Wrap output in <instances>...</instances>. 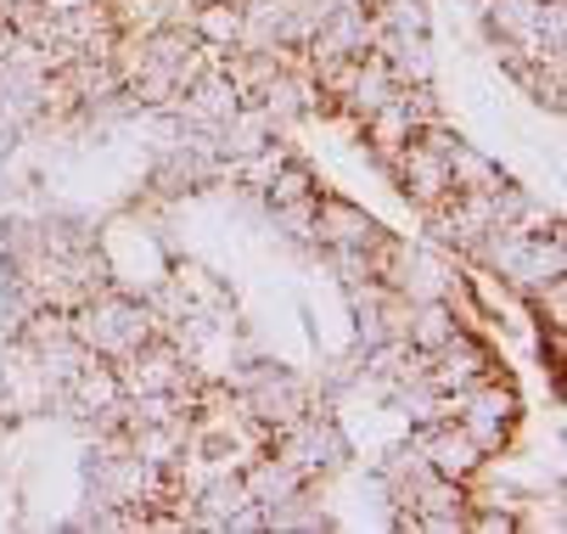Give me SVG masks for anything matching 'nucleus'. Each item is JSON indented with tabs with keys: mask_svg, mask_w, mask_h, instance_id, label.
Listing matches in <instances>:
<instances>
[{
	"mask_svg": "<svg viewBox=\"0 0 567 534\" xmlns=\"http://www.w3.org/2000/svg\"><path fill=\"white\" fill-rule=\"evenodd\" d=\"M241 484H248V495H254V506H265V512H276L281 501H292L298 490H309V479L292 468V462H281L276 450H259L248 468H241Z\"/></svg>",
	"mask_w": 567,
	"mask_h": 534,
	"instance_id": "obj_8",
	"label": "nucleus"
},
{
	"mask_svg": "<svg viewBox=\"0 0 567 534\" xmlns=\"http://www.w3.org/2000/svg\"><path fill=\"white\" fill-rule=\"evenodd\" d=\"M382 170L393 175V186H399L404 197H411L422 214H427V208H439V203L455 192V186H450V164H444V152H439V146H427L422 135H416L411 146H404L393 164H382Z\"/></svg>",
	"mask_w": 567,
	"mask_h": 534,
	"instance_id": "obj_3",
	"label": "nucleus"
},
{
	"mask_svg": "<svg viewBox=\"0 0 567 534\" xmlns=\"http://www.w3.org/2000/svg\"><path fill=\"white\" fill-rule=\"evenodd\" d=\"M466 327H461V310L450 298H411V316H404V343L422 349V355H439L444 343H455Z\"/></svg>",
	"mask_w": 567,
	"mask_h": 534,
	"instance_id": "obj_7",
	"label": "nucleus"
},
{
	"mask_svg": "<svg viewBox=\"0 0 567 534\" xmlns=\"http://www.w3.org/2000/svg\"><path fill=\"white\" fill-rule=\"evenodd\" d=\"M40 12H51V18H68V12H79V7H91V0H34Z\"/></svg>",
	"mask_w": 567,
	"mask_h": 534,
	"instance_id": "obj_11",
	"label": "nucleus"
},
{
	"mask_svg": "<svg viewBox=\"0 0 567 534\" xmlns=\"http://www.w3.org/2000/svg\"><path fill=\"white\" fill-rule=\"evenodd\" d=\"M411 444L422 450V462H427L433 473H444V479H455V484H477V473L489 468V455L477 450V439H472L455 417L427 422V428H411Z\"/></svg>",
	"mask_w": 567,
	"mask_h": 534,
	"instance_id": "obj_2",
	"label": "nucleus"
},
{
	"mask_svg": "<svg viewBox=\"0 0 567 534\" xmlns=\"http://www.w3.org/2000/svg\"><path fill=\"white\" fill-rule=\"evenodd\" d=\"M455 422L477 439V450L489 455H506L512 450V439H517V422H523V400H517V389L506 383V377L495 371V377H483L477 389H466L461 400H455Z\"/></svg>",
	"mask_w": 567,
	"mask_h": 534,
	"instance_id": "obj_1",
	"label": "nucleus"
},
{
	"mask_svg": "<svg viewBox=\"0 0 567 534\" xmlns=\"http://www.w3.org/2000/svg\"><path fill=\"white\" fill-rule=\"evenodd\" d=\"M416 130H422V124H416V113L404 107L399 96H393V102H382L377 113H365V119H360V141H365V152H371L377 164H393L399 152L416 141Z\"/></svg>",
	"mask_w": 567,
	"mask_h": 534,
	"instance_id": "obj_5",
	"label": "nucleus"
},
{
	"mask_svg": "<svg viewBox=\"0 0 567 534\" xmlns=\"http://www.w3.org/2000/svg\"><path fill=\"white\" fill-rule=\"evenodd\" d=\"M181 23L192 29L197 45H208L214 57H225L241 40V0H186Z\"/></svg>",
	"mask_w": 567,
	"mask_h": 534,
	"instance_id": "obj_6",
	"label": "nucleus"
},
{
	"mask_svg": "<svg viewBox=\"0 0 567 534\" xmlns=\"http://www.w3.org/2000/svg\"><path fill=\"white\" fill-rule=\"evenodd\" d=\"M56 400H62V411L85 428L96 411H113L118 400H124V383H118V366L113 360H102V355H91L85 366H79L68 383L56 389Z\"/></svg>",
	"mask_w": 567,
	"mask_h": 534,
	"instance_id": "obj_4",
	"label": "nucleus"
},
{
	"mask_svg": "<svg viewBox=\"0 0 567 534\" xmlns=\"http://www.w3.org/2000/svg\"><path fill=\"white\" fill-rule=\"evenodd\" d=\"M444 164H450V186H455V192H495V186L506 181V170H501L495 152H483V146L466 141V135L450 141Z\"/></svg>",
	"mask_w": 567,
	"mask_h": 534,
	"instance_id": "obj_9",
	"label": "nucleus"
},
{
	"mask_svg": "<svg viewBox=\"0 0 567 534\" xmlns=\"http://www.w3.org/2000/svg\"><path fill=\"white\" fill-rule=\"evenodd\" d=\"M371 18L393 34H433V0H377Z\"/></svg>",
	"mask_w": 567,
	"mask_h": 534,
	"instance_id": "obj_10",
	"label": "nucleus"
}]
</instances>
